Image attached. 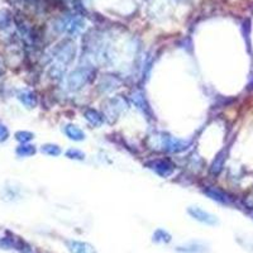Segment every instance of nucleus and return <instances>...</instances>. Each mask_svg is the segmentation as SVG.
I'll return each mask as SVG.
<instances>
[{"label": "nucleus", "instance_id": "18", "mask_svg": "<svg viewBox=\"0 0 253 253\" xmlns=\"http://www.w3.org/2000/svg\"><path fill=\"white\" fill-rule=\"evenodd\" d=\"M16 138L17 141H19L20 143H27V142H29L32 139L33 135L32 133H29V132H18L16 135Z\"/></svg>", "mask_w": 253, "mask_h": 253}, {"label": "nucleus", "instance_id": "19", "mask_svg": "<svg viewBox=\"0 0 253 253\" xmlns=\"http://www.w3.org/2000/svg\"><path fill=\"white\" fill-rule=\"evenodd\" d=\"M9 137V131L4 124H0V142H5Z\"/></svg>", "mask_w": 253, "mask_h": 253}, {"label": "nucleus", "instance_id": "16", "mask_svg": "<svg viewBox=\"0 0 253 253\" xmlns=\"http://www.w3.org/2000/svg\"><path fill=\"white\" fill-rule=\"evenodd\" d=\"M132 99H133V103L135 104V105L139 108V109H142L144 112L146 109H148V105L146 104V100H144L143 95H142L141 93H135L133 94V96H132Z\"/></svg>", "mask_w": 253, "mask_h": 253}, {"label": "nucleus", "instance_id": "5", "mask_svg": "<svg viewBox=\"0 0 253 253\" xmlns=\"http://www.w3.org/2000/svg\"><path fill=\"white\" fill-rule=\"evenodd\" d=\"M204 192H205L206 195L212 199V200L219 202V204H223V205H231V204H233L232 196L229 195V194H227L225 191H223V190L215 187V186H209V187H206V189L204 190Z\"/></svg>", "mask_w": 253, "mask_h": 253}, {"label": "nucleus", "instance_id": "7", "mask_svg": "<svg viewBox=\"0 0 253 253\" xmlns=\"http://www.w3.org/2000/svg\"><path fill=\"white\" fill-rule=\"evenodd\" d=\"M125 109V101L122 98H116V99H110L105 106V114L106 117L114 118Z\"/></svg>", "mask_w": 253, "mask_h": 253}, {"label": "nucleus", "instance_id": "4", "mask_svg": "<svg viewBox=\"0 0 253 253\" xmlns=\"http://www.w3.org/2000/svg\"><path fill=\"white\" fill-rule=\"evenodd\" d=\"M187 213L191 215V218L200 221V223H202V224L215 225L217 223H218L217 217H214V215L210 214L209 212H205L204 209L199 208V206H190V208L187 209Z\"/></svg>", "mask_w": 253, "mask_h": 253}, {"label": "nucleus", "instance_id": "8", "mask_svg": "<svg viewBox=\"0 0 253 253\" xmlns=\"http://www.w3.org/2000/svg\"><path fill=\"white\" fill-rule=\"evenodd\" d=\"M67 248L71 253H96L91 244L79 240H68Z\"/></svg>", "mask_w": 253, "mask_h": 253}, {"label": "nucleus", "instance_id": "15", "mask_svg": "<svg viewBox=\"0 0 253 253\" xmlns=\"http://www.w3.org/2000/svg\"><path fill=\"white\" fill-rule=\"evenodd\" d=\"M224 156H225V152L224 151H221L220 153L215 157L214 162L212 165V172L213 173H219L221 171V167H223V162H224Z\"/></svg>", "mask_w": 253, "mask_h": 253}, {"label": "nucleus", "instance_id": "10", "mask_svg": "<svg viewBox=\"0 0 253 253\" xmlns=\"http://www.w3.org/2000/svg\"><path fill=\"white\" fill-rule=\"evenodd\" d=\"M84 117H85V119H86L87 122L91 125H94V127H100V125L104 123V118L101 117V114L94 109L85 110V112H84Z\"/></svg>", "mask_w": 253, "mask_h": 253}, {"label": "nucleus", "instance_id": "3", "mask_svg": "<svg viewBox=\"0 0 253 253\" xmlns=\"http://www.w3.org/2000/svg\"><path fill=\"white\" fill-rule=\"evenodd\" d=\"M75 45L72 43H62L58 48H56L55 51V60L58 62V65L65 66L72 62L75 58Z\"/></svg>", "mask_w": 253, "mask_h": 253}, {"label": "nucleus", "instance_id": "9", "mask_svg": "<svg viewBox=\"0 0 253 253\" xmlns=\"http://www.w3.org/2000/svg\"><path fill=\"white\" fill-rule=\"evenodd\" d=\"M65 133H66V135H67L70 139H72V141L81 142L85 139V133L75 124L66 125V127H65Z\"/></svg>", "mask_w": 253, "mask_h": 253}, {"label": "nucleus", "instance_id": "20", "mask_svg": "<svg viewBox=\"0 0 253 253\" xmlns=\"http://www.w3.org/2000/svg\"><path fill=\"white\" fill-rule=\"evenodd\" d=\"M1 71H3V67H1V62H0V74H1Z\"/></svg>", "mask_w": 253, "mask_h": 253}, {"label": "nucleus", "instance_id": "13", "mask_svg": "<svg viewBox=\"0 0 253 253\" xmlns=\"http://www.w3.org/2000/svg\"><path fill=\"white\" fill-rule=\"evenodd\" d=\"M35 153L34 146H31V144H24L17 148V154L20 156V157H28V156H32Z\"/></svg>", "mask_w": 253, "mask_h": 253}, {"label": "nucleus", "instance_id": "11", "mask_svg": "<svg viewBox=\"0 0 253 253\" xmlns=\"http://www.w3.org/2000/svg\"><path fill=\"white\" fill-rule=\"evenodd\" d=\"M19 100L22 101L27 108H34L37 105V96L33 91H29V90H24V91H20L19 95H18Z\"/></svg>", "mask_w": 253, "mask_h": 253}, {"label": "nucleus", "instance_id": "2", "mask_svg": "<svg viewBox=\"0 0 253 253\" xmlns=\"http://www.w3.org/2000/svg\"><path fill=\"white\" fill-rule=\"evenodd\" d=\"M190 146V141H185V139H179V138L171 137V135H162L161 137V147L162 150H166L172 153H179L183 151L187 150Z\"/></svg>", "mask_w": 253, "mask_h": 253}, {"label": "nucleus", "instance_id": "6", "mask_svg": "<svg viewBox=\"0 0 253 253\" xmlns=\"http://www.w3.org/2000/svg\"><path fill=\"white\" fill-rule=\"evenodd\" d=\"M147 166L150 167L151 170H153L154 172L160 175L161 177H169L172 175L173 172V165L171 164L170 161L167 160H156L152 161L150 164H147Z\"/></svg>", "mask_w": 253, "mask_h": 253}, {"label": "nucleus", "instance_id": "1", "mask_svg": "<svg viewBox=\"0 0 253 253\" xmlns=\"http://www.w3.org/2000/svg\"><path fill=\"white\" fill-rule=\"evenodd\" d=\"M94 71L89 67H80L72 71L67 77V87L70 91H79L93 77Z\"/></svg>", "mask_w": 253, "mask_h": 253}, {"label": "nucleus", "instance_id": "12", "mask_svg": "<svg viewBox=\"0 0 253 253\" xmlns=\"http://www.w3.org/2000/svg\"><path fill=\"white\" fill-rule=\"evenodd\" d=\"M41 152L45 154H48V156H60L61 154V148L58 147L57 144H52V143H47L45 146H42Z\"/></svg>", "mask_w": 253, "mask_h": 253}, {"label": "nucleus", "instance_id": "14", "mask_svg": "<svg viewBox=\"0 0 253 253\" xmlns=\"http://www.w3.org/2000/svg\"><path fill=\"white\" fill-rule=\"evenodd\" d=\"M153 240L157 243H169L171 240V236L164 229H158V231L154 232Z\"/></svg>", "mask_w": 253, "mask_h": 253}, {"label": "nucleus", "instance_id": "17", "mask_svg": "<svg viewBox=\"0 0 253 253\" xmlns=\"http://www.w3.org/2000/svg\"><path fill=\"white\" fill-rule=\"evenodd\" d=\"M66 156L71 160H77V161H83L85 160V153L83 151L76 150V148H70V150L66 152Z\"/></svg>", "mask_w": 253, "mask_h": 253}]
</instances>
